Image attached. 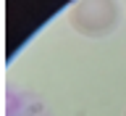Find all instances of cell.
Listing matches in <instances>:
<instances>
[{
  "label": "cell",
  "mask_w": 126,
  "mask_h": 116,
  "mask_svg": "<svg viewBox=\"0 0 126 116\" xmlns=\"http://www.w3.org/2000/svg\"><path fill=\"white\" fill-rule=\"evenodd\" d=\"M116 3H76L71 8V26L84 37H105L116 29Z\"/></svg>",
  "instance_id": "cell-1"
}]
</instances>
